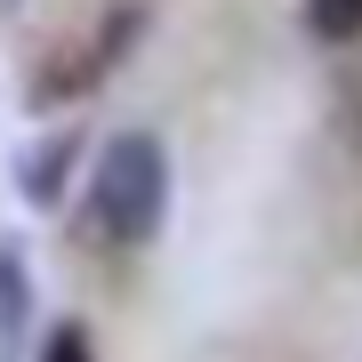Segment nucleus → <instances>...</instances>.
Wrapping results in <instances>:
<instances>
[{"instance_id": "5", "label": "nucleus", "mask_w": 362, "mask_h": 362, "mask_svg": "<svg viewBox=\"0 0 362 362\" xmlns=\"http://www.w3.org/2000/svg\"><path fill=\"white\" fill-rule=\"evenodd\" d=\"M306 33L322 40V49L362 40V0H306Z\"/></svg>"}, {"instance_id": "1", "label": "nucleus", "mask_w": 362, "mask_h": 362, "mask_svg": "<svg viewBox=\"0 0 362 362\" xmlns=\"http://www.w3.org/2000/svg\"><path fill=\"white\" fill-rule=\"evenodd\" d=\"M81 218H89V233L105 250H145L161 233V218H169V145L153 129H121L89 161Z\"/></svg>"}, {"instance_id": "6", "label": "nucleus", "mask_w": 362, "mask_h": 362, "mask_svg": "<svg viewBox=\"0 0 362 362\" xmlns=\"http://www.w3.org/2000/svg\"><path fill=\"white\" fill-rule=\"evenodd\" d=\"M33 362H97V338H89V322H49V338H40V354Z\"/></svg>"}, {"instance_id": "4", "label": "nucleus", "mask_w": 362, "mask_h": 362, "mask_svg": "<svg viewBox=\"0 0 362 362\" xmlns=\"http://www.w3.org/2000/svg\"><path fill=\"white\" fill-rule=\"evenodd\" d=\"M25 314H33V274H25V242H0V362H16Z\"/></svg>"}, {"instance_id": "2", "label": "nucleus", "mask_w": 362, "mask_h": 362, "mask_svg": "<svg viewBox=\"0 0 362 362\" xmlns=\"http://www.w3.org/2000/svg\"><path fill=\"white\" fill-rule=\"evenodd\" d=\"M137 33H145V0H113V8H97V16H89V33H73L65 49L40 57V73H33L25 105H33V113H57V105L89 97L97 81L137 49Z\"/></svg>"}, {"instance_id": "3", "label": "nucleus", "mask_w": 362, "mask_h": 362, "mask_svg": "<svg viewBox=\"0 0 362 362\" xmlns=\"http://www.w3.org/2000/svg\"><path fill=\"white\" fill-rule=\"evenodd\" d=\"M73 169H81V129H49V137H33L25 153H16V185H25L33 209H57Z\"/></svg>"}]
</instances>
